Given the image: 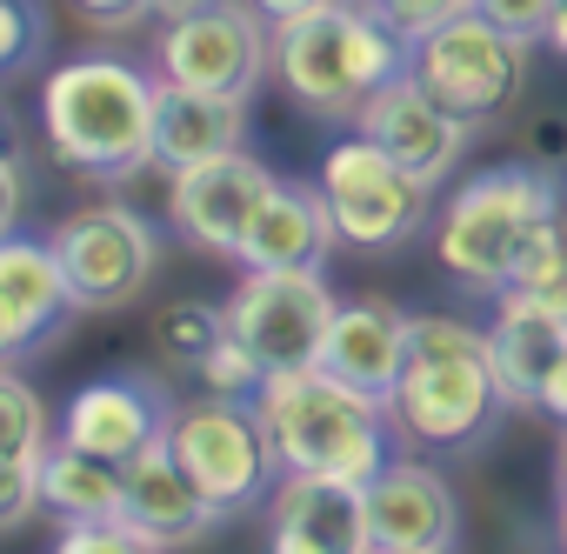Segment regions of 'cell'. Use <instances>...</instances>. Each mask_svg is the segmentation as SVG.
Returning a JSON list of instances; mask_svg holds the SVG:
<instances>
[{"label": "cell", "mask_w": 567, "mask_h": 554, "mask_svg": "<svg viewBox=\"0 0 567 554\" xmlns=\"http://www.w3.org/2000/svg\"><path fill=\"white\" fill-rule=\"evenodd\" d=\"M394 434L434 454H467L507 414V388L487 348V328L454 315H408V368L388 394Z\"/></svg>", "instance_id": "1"}, {"label": "cell", "mask_w": 567, "mask_h": 554, "mask_svg": "<svg viewBox=\"0 0 567 554\" xmlns=\"http://www.w3.org/2000/svg\"><path fill=\"white\" fill-rule=\"evenodd\" d=\"M254 421L280 461V474H334L368 488L394 454V414L388 401L334 381L328 368H288V375H267L254 394Z\"/></svg>", "instance_id": "2"}, {"label": "cell", "mask_w": 567, "mask_h": 554, "mask_svg": "<svg viewBox=\"0 0 567 554\" xmlns=\"http://www.w3.org/2000/svg\"><path fill=\"white\" fill-rule=\"evenodd\" d=\"M154 101L161 81H147L141 61L121 54H81L48 74L41 88V127L61 167L81 181H134L154 167Z\"/></svg>", "instance_id": "3"}, {"label": "cell", "mask_w": 567, "mask_h": 554, "mask_svg": "<svg viewBox=\"0 0 567 554\" xmlns=\"http://www.w3.org/2000/svg\"><path fill=\"white\" fill-rule=\"evenodd\" d=\"M560 214V174L540 161H501L467 174L441 220H434V247H441V274L467 295H507L514 288V260L534 240V227H547Z\"/></svg>", "instance_id": "4"}, {"label": "cell", "mask_w": 567, "mask_h": 554, "mask_svg": "<svg viewBox=\"0 0 567 554\" xmlns=\"http://www.w3.org/2000/svg\"><path fill=\"white\" fill-rule=\"evenodd\" d=\"M274 74L295 94V107L321 121H354V107L408 74V41L368 8V0H334L321 14H301L274 28Z\"/></svg>", "instance_id": "5"}, {"label": "cell", "mask_w": 567, "mask_h": 554, "mask_svg": "<svg viewBox=\"0 0 567 554\" xmlns=\"http://www.w3.org/2000/svg\"><path fill=\"white\" fill-rule=\"evenodd\" d=\"M315 181L328 194V214H334L341 247H354V254H401L421 227H434V187L421 174H408L361 127L321 154V174Z\"/></svg>", "instance_id": "6"}, {"label": "cell", "mask_w": 567, "mask_h": 554, "mask_svg": "<svg viewBox=\"0 0 567 554\" xmlns=\"http://www.w3.org/2000/svg\"><path fill=\"white\" fill-rule=\"evenodd\" d=\"M408 74H414L447 114H461V121L481 134V127H494V121L514 114V101H520V88H527V41L501 34L494 21H481V14L467 8V14L441 21L434 34H421V41L408 48Z\"/></svg>", "instance_id": "7"}, {"label": "cell", "mask_w": 567, "mask_h": 554, "mask_svg": "<svg viewBox=\"0 0 567 554\" xmlns=\"http://www.w3.org/2000/svg\"><path fill=\"white\" fill-rule=\"evenodd\" d=\"M54 260L68 274V295H74V315H114V308H134L147 295V281L161 274V227L127 207V201H94V207H74L54 234Z\"/></svg>", "instance_id": "8"}, {"label": "cell", "mask_w": 567, "mask_h": 554, "mask_svg": "<svg viewBox=\"0 0 567 554\" xmlns=\"http://www.w3.org/2000/svg\"><path fill=\"white\" fill-rule=\"evenodd\" d=\"M167 448H174L181 468L200 481V494H207V507L220 514V527L240 521V514H254V507L274 494V481H280V461H274V448H267V434H260V421H254V401H220V394H207V401L181 408Z\"/></svg>", "instance_id": "9"}, {"label": "cell", "mask_w": 567, "mask_h": 554, "mask_svg": "<svg viewBox=\"0 0 567 554\" xmlns=\"http://www.w3.org/2000/svg\"><path fill=\"white\" fill-rule=\"evenodd\" d=\"M334 288L328 267H254L227 295V328L260 355L267 375L321 368L328 328H334Z\"/></svg>", "instance_id": "10"}, {"label": "cell", "mask_w": 567, "mask_h": 554, "mask_svg": "<svg viewBox=\"0 0 567 554\" xmlns=\"http://www.w3.org/2000/svg\"><path fill=\"white\" fill-rule=\"evenodd\" d=\"M154 68L174 88H200V94H227V101H254L267 68H274V28L260 21L254 0H214V8L167 21L154 41Z\"/></svg>", "instance_id": "11"}, {"label": "cell", "mask_w": 567, "mask_h": 554, "mask_svg": "<svg viewBox=\"0 0 567 554\" xmlns=\"http://www.w3.org/2000/svg\"><path fill=\"white\" fill-rule=\"evenodd\" d=\"M174 388L154 375V368H114V375H94L87 388H74L68 401V441L127 468L141 461L147 448H161L174 434Z\"/></svg>", "instance_id": "12"}, {"label": "cell", "mask_w": 567, "mask_h": 554, "mask_svg": "<svg viewBox=\"0 0 567 554\" xmlns=\"http://www.w3.org/2000/svg\"><path fill=\"white\" fill-rule=\"evenodd\" d=\"M274 181H280V174H274L260 154H247V147L214 154V161H194V167L174 174L167 220H174L194 247H207V254H220V260H240V240H247V227H254V214H260V201H267Z\"/></svg>", "instance_id": "13"}, {"label": "cell", "mask_w": 567, "mask_h": 554, "mask_svg": "<svg viewBox=\"0 0 567 554\" xmlns=\"http://www.w3.org/2000/svg\"><path fill=\"white\" fill-rule=\"evenodd\" d=\"M354 127H361L368 141H381V147H388L408 174H421L427 187H441V181L461 167L467 141H474V127H467L461 114H447L414 74L381 81V88L354 107Z\"/></svg>", "instance_id": "14"}, {"label": "cell", "mask_w": 567, "mask_h": 554, "mask_svg": "<svg viewBox=\"0 0 567 554\" xmlns=\"http://www.w3.org/2000/svg\"><path fill=\"white\" fill-rule=\"evenodd\" d=\"M368 547H388V554L461 547V501L447 474L427 461H388L368 481Z\"/></svg>", "instance_id": "15"}, {"label": "cell", "mask_w": 567, "mask_h": 554, "mask_svg": "<svg viewBox=\"0 0 567 554\" xmlns=\"http://www.w3.org/2000/svg\"><path fill=\"white\" fill-rule=\"evenodd\" d=\"M267 541L280 554H368V488L334 474H280L267 494Z\"/></svg>", "instance_id": "16"}, {"label": "cell", "mask_w": 567, "mask_h": 554, "mask_svg": "<svg viewBox=\"0 0 567 554\" xmlns=\"http://www.w3.org/2000/svg\"><path fill=\"white\" fill-rule=\"evenodd\" d=\"M121 514H127L154 547H187V541H200V534L220 527V514L207 507L200 481L181 468V454H174L167 441L121 468Z\"/></svg>", "instance_id": "17"}, {"label": "cell", "mask_w": 567, "mask_h": 554, "mask_svg": "<svg viewBox=\"0 0 567 554\" xmlns=\"http://www.w3.org/2000/svg\"><path fill=\"white\" fill-rule=\"evenodd\" d=\"M341 247L334 234V214H328V194L321 181H274L247 240H240V274L254 267H328V254Z\"/></svg>", "instance_id": "18"}, {"label": "cell", "mask_w": 567, "mask_h": 554, "mask_svg": "<svg viewBox=\"0 0 567 554\" xmlns=\"http://www.w3.org/2000/svg\"><path fill=\"white\" fill-rule=\"evenodd\" d=\"M321 368L334 381L388 401L401 368H408V315L388 308V301H341L334 328H328V348H321Z\"/></svg>", "instance_id": "19"}, {"label": "cell", "mask_w": 567, "mask_h": 554, "mask_svg": "<svg viewBox=\"0 0 567 554\" xmlns=\"http://www.w3.org/2000/svg\"><path fill=\"white\" fill-rule=\"evenodd\" d=\"M0 315H8L28 355H41L61 335V321L74 315V295L54 260V240H28V234L0 240Z\"/></svg>", "instance_id": "20"}, {"label": "cell", "mask_w": 567, "mask_h": 554, "mask_svg": "<svg viewBox=\"0 0 567 554\" xmlns=\"http://www.w3.org/2000/svg\"><path fill=\"white\" fill-rule=\"evenodd\" d=\"M247 127H254V121H247V101L161 81V101H154V167L181 174V167H194V161L234 154V147H247Z\"/></svg>", "instance_id": "21"}, {"label": "cell", "mask_w": 567, "mask_h": 554, "mask_svg": "<svg viewBox=\"0 0 567 554\" xmlns=\"http://www.w3.org/2000/svg\"><path fill=\"white\" fill-rule=\"evenodd\" d=\"M487 348H494V368H501L507 408H534V401H540V381H547L554 361L567 355V321H554L534 295L507 288V295H494Z\"/></svg>", "instance_id": "22"}, {"label": "cell", "mask_w": 567, "mask_h": 554, "mask_svg": "<svg viewBox=\"0 0 567 554\" xmlns=\"http://www.w3.org/2000/svg\"><path fill=\"white\" fill-rule=\"evenodd\" d=\"M41 507L54 521H101L121 514V468L74 448L68 434L41 448Z\"/></svg>", "instance_id": "23"}, {"label": "cell", "mask_w": 567, "mask_h": 554, "mask_svg": "<svg viewBox=\"0 0 567 554\" xmlns=\"http://www.w3.org/2000/svg\"><path fill=\"white\" fill-rule=\"evenodd\" d=\"M220 335H227V308H214V301H174V308L154 321L161 361H167L174 375H187V381H194V368L214 355Z\"/></svg>", "instance_id": "24"}, {"label": "cell", "mask_w": 567, "mask_h": 554, "mask_svg": "<svg viewBox=\"0 0 567 554\" xmlns=\"http://www.w3.org/2000/svg\"><path fill=\"white\" fill-rule=\"evenodd\" d=\"M54 48V14L48 0H0V88L34 74Z\"/></svg>", "instance_id": "25"}, {"label": "cell", "mask_w": 567, "mask_h": 554, "mask_svg": "<svg viewBox=\"0 0 567 554\" xmlns=\"http://www.w3.org/2000/svg\"><path fill=\"white\" fill-rule=\"evenodd\" d=\"M54 441L48 401L28 388L21 368H0V454H41Z\"/></svg>", "instance_id": "26"}, {"label": "cell", "mask_w": 567, "mask_h": 554, "mask_svg": "<svg viewBox=\"0 0 567 554\" xmlns=\"http://www.w3.org/2000/svg\"><path fill=\"white\" fill-rule=\"evenodd\" d=\"M260 381H267V368H260V355H254L234 328H227V335L214 341V355L194 368V388H207V394H220V401H254Z\"/></svg>", "instance_id": "27"}, {"label": "cell", "mask_w": 567, "mask_h": 554, "mask_svg": "<svg viewBox=\"0 0 567 554\" xmlns=\"http://www.w3.org/2000/svg\"><path fill=\"white\" fill-rule=\"evenodd\" d=\"M41 514V454H0V534Z\"/></svg>", "instance_id": "28"}, {"label": "cell", "mask_w": 567, "mask_h": 554, "mask_svg": "<svg viewBox=\"0 0 567 554\" xmlns=\"http://www.w3.org/2000/svg\"><path fill=\"white\" fill-rule=\"evenodd\" d=\"M61 547H68V554H107V547H134V554H147L154 541H147L127 514H101V521H61Z\"/></svg>", "instance_id": "29"}, {"label": "cell", "mask_w": 567, "mask_h": 554, "mask_svg": "<svg viewBox=\"0 0 567 554\" xmlns=\"http://www.w3.org/2000/svg\"><path fill=\"white\" fill-rule=\"evenodd\" d=\"M368 8H374V14H381V21H388L401 41H408V48H414V41H421V34H434L441 21L467 14L474 0H368Z\"/></svg>", "instance_id": "30"}, {"label": "cell", "mask_w": 567, "mask_h": 554, "mask_svg": "<svg viewBox=\"0 0 567 554\" xmlns=\"http://www.w3.org/2000/svg\"><path fill=\"white\" fill-rule=\"evenodd\" d=\"M474 14L481 21H494L501 34H514V41H547V21H554V0H474Z\"/></svg>", "instance_id": "31"}, {"label": "cell", "mask_w": 567, "mask_h": 554, "mask_svg": "<svg viewBox=\"0 0 567 554\" xmlns=\"http://www.w3.org/2000/svg\"><path fill=\"white\" fill-rule=\"evenodd\" d=\"M68 8L87 21V28H107V34H121V28H141V21H154L147 8L154 0H68Z\"/></svg>", "instance_id": "32"}, {"label": "cell", "mask_w": 567, "mask_h": 554, "mask_svg": "<svg viewBox=\"0 0 567 554\" xmlns=\"http://www.w3.org/2000/svg\"><path fill=\"white\" fill-rule=\"evenodd\" d=\"M520 141H527V161H540V167H554V174L567 167V114H534Z\"/></svg>", "instance_id": "33"}, {"label": "cell", "mask_w": 567, "mask_h": 554, "mask_svg": "<svg viewBox=\"0 0 567 554\" xmlns=\"http://www.w3.org/2000/svg\"><path fill=\"white\" fill-rule=\"evenodd\" d=\"M520 295H534V301H540L554 321H567V240H560V254H554V260L534 274V281H527Z\"/></svg>", "instance_id": "34"}, {"label": "cell", "mask_w": 567, "mask_h": 554, "mask_svg": "<svg viewBox=\"0 0 567 554\" xmlns=\"http://www.w3.org/2000/svg\"><path fill=\"white\" fill-rule=\"evenodd\" d=\"M21 207H28V187H21V154H0V240L21 227Z\"/></svg>", "instance_id": "35"}, {"label": "cell", "mask_w": 567, "mask_h": 554, "mask_svg": "<svg viewBox=\"0 0 567 554\" xmlns=\"http://www.w3.org/2000/svg\"><path fill=\"white\" fill-rule=\"evenodd\" d=\"M534 414H547V421H560L567 428V355L554 361V375L540 381V401H534Z\"/></svg>", "instance_id": "36"}, {"label": "cell", "mask_w": 567, "mask_h": 554, "mask_svg": "<svg viewBox=\"0 0 567 554\" xmlns=\"http://www.w3.org/2000/svg\"><path fill=\"white\" fill-rule=\"evenodd\" d=\"M254 8H260V21H267V28H288V21H301V14L334 8V0H254Z\"/></svg>", "instance_id": "37"}, {"label": "cell", "mask_w": 567, "mask_h": 554, "mask_svg": "<svg viewBox=\"0 0 567 554\" xmlns=\"http://www.w3.org/2000/svg\"><path fill=\"white\" fill-rule=\"evenodd\" d=\"M200 8H214V0H154L147 14H154V21L167 28V21H187V14H200Z\"/></svg>", "instance_id": "38"}, {"label": "cell", "mask_w": 567, "mask_h": 554, "mask_svg": "<svg viewBox=\"0 0 567 554\" xmlns=\"http://www.w3.org/2000/svg\"><path fill=\"white\" fill-rule=\"evenodd\" d=\"M28 361V348H21V335L8 328V315H0V368H21Z\"/></svg>", "instance_id": "39"}, {"label": "cell", "mask_w": 567, "mask_h": 554, "mask_svg": "<svg viewBox=\"0 0 567 554\" xmlns=\"http://www.w3.org/2000/svg\"><path fill=\"white\" fill-rule=\"evenodd\" d=\"M554 494L567 501V428H560V448H554Z\"/></svg>", "instance_id": "40"}, {"label": "cell", "mask_w": 567, "mask_h": 554, "mask_svg": "<svg viewBox=\"0 0 567 554\" xmlns=\"http://www.w3.org/2000/svg\"><path fill=\"white\" fill-rule=\"evenodd\" d=\"M554 534H560V547H567V501H560V514H554Z\"/></svg>", "instance_id": "41"}, {"label": "cell", "mask_w": 567, "mask_h": 554, "mask_svg": "<svg viewBox=\"0 0 567 554\" xmlns=\"http://www.w3.org/2000/svg\"><path fill=\"white\" fill-rule=\"evenodd\" d=\"M0 154H21V147H14V134H8V121H0Z\"/></svg>", "instance_id": "42"}]
</instances>
